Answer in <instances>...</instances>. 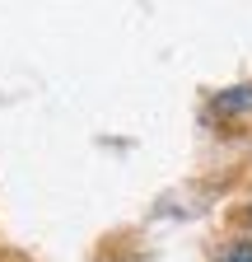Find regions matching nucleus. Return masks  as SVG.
<instances>
[{
	"mask_svg": "<svg viewBox=\"0 0 252 262\" xmlns=\"http://www.w3.org/2000/svg\"><path fill=\"white\" fill-rule=\"evenodd\" d=\"M215 108L219 113H243V108H252V84H238L229 94H215Z\"/></svg>",
	"mask_w": 252,
	"mask_h": 262,
	"instance_id": "obj_1",
	"label": "nucleus"
},
{
	"mask_svg": "<svg viewBox=\"0 0 252 262\" xmlns=\"http://www.w3.org/2000/svg\"><path fill=\"white\" fill-rule=\"evenodd\" d=\"M219 262H252V239H243V244H234Z\"/></svg>",
	"mask_w": 252,
	"mask_h": 262,
	"instance_id": "obj_2",
	"label": "nucleus"
}]
</instances>
